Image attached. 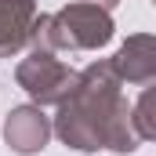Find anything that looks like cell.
I'll use <instances>...</instances> for the list:
<instances>
[{"instance_id":"5b68a950","label":"cell","mask_w":156,"mask_h":156,"mask_svg":"<svg viewBox=\"0 0 156 156\" xmlns=\"http://www.w3.org/2000/svg\"><path fill=\"white\" fill-rule=\"evenodd\" d=\"M105 4H113V0H105Z\"/></svg>"},{"instance_id":"3957f363","label":"cell","mask_w":156,"mask_h":156,"mask_svg":"<svg viewBox=\"0 0 156 156\" xmlns=\"http://www.w3.org/2000/svg\"><path fill=\"white\" fill-rule=\"evenodd\" d=\"M29 0H0V55L15 51L22 40L29 37Z\"/></svg>"},{"instance_id":"277c9868","label":"cell","mask_w":156,"mask_h":156,"mask_svg":"<svg viewBox=\"0 0 156 156\" xmlns=\"http://www.w3.org/2000/svg\"><path fill=\"white\" fill-rule=\"evenodd\" d=\"M7 142L18 153H37V149H44V142H47V123H44V116L33 113V109H18L11 116V123H7Z\"/></svg>"},{"instance_id":"7a4b0ae2","label":"cell","mask_w":156,"mask_h":156,"mask_svg":"<svg viewBox=\"0 0 156 156\" xmlns=\"http://www.w3.org/2000/svg\"><path fill=\"white\" fill-rule=\"evenodd\" d=\"M18 80L26 83V91H33L37 98H55L62 87V80H66V69L58 66V62H51L47 55H33L22 69H18Z\"/></svg>"},{"instance_id":"6da1fadb","label":"cell","mask_w":156,"mask_h":156,"mask_svg":"<svg viewBox=\"0 0 156 156\" xmlns=\"http://www.w3.org/2000/svg\"><path fill=\"white\" fill-rule=\"evenodd\" d=\"M109 37V18L91 11V7H73L55 22V40L73 44V47H94Z\"/></svg>"}]
</instances>
